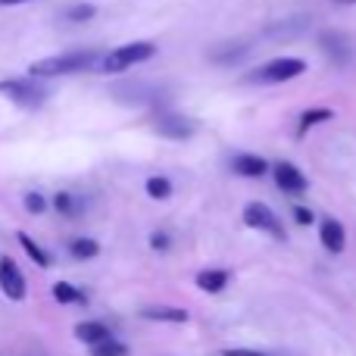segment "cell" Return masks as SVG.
Masks as SVG:
<instances>
[{
  "label": "cell",
  "instance_id": "cell-1",
  "mask_svg": "<svg viewBox=\"0 0 356 356\" xmlns=\"http://www.w3.org/2000/svg\"><path fill=\"white\" fill-rule=\"evenodd\" d=\"M94 63H104L97 50H69V54H56V56H44V60L31 63L29 72L35 79H54V75H72V72H85Z\"/></svg>",
  "mask_w": 356,
  "mask_h": 356
},
{
  "label": "cell",
  "instance_id": "cell-2",
  "mask_svg": "<svg viewBox=\"0 0 356 356\" xmlns=\"http://www.w3.org/2000/svg\"><path fill=\"white\" fill-rule=\"evenodd\" d=\"M303 72H307V60H300V56H282V60H272L266 66L253 69L247 75V81H253V85H282V81H291Z\"/></svg>",
  "mask_w": 356,
  "mask_h": 356
},
{
  "label": "cell",
  "instance_id": "cell-3",
  "mask_svg": "<svg viewBox=\"0 0 356 356\" xmlns=\"http://www.w3.org/2000/svg\"><path fill=\"white\" fill-rule=\"evenodd\" d=\"M0 94H6L13 104L29 106V110H35V106H41L44 100H47V88H44L41 81L35 79V75H22V79H3V81H0Z\"/></svg>",
  "mask_w": 356,
  "mask_h": 356
},
{
  "label": "cell",
  "instance_id": "cell-4",
  "mask_svg": "<svg viewBox=\"0 0 356 356\" xmlns=\"http://www.w3.org/2000/svg\"><path fill=\"white\" fill-rule=\"evenodd\" d=\"M156 54V47L150 41H135V44H125V47H116L113 54L104 56V72L116 75V72H125V69L138 66V63L150 60Z\"/></svg>",
  "mask_w": 356,
  "mask_h": 356
},
{
  "label": "cell",
  "instance_id": "cell-5",
  "mask_svg": "<svg viewBox=\"0 0 356 356\" xmlns=\"http://www.w3.org/2000/svg\"><path fill=\"white\" fill-rule=\"evenodd\" d=\"M244 222L250 228H257V232H266V234H272V238L284 241V225L278 222V216L272 213L266 203H247L244 207Z\"/></svg>",
  "mask_w": 356,
  "mask_h": 356
},
{
  "label": "cell",
  "instance_id": "cell-6",
  "mask_svg": "<svg viewBox=\"0 0 356 356\" xmlns=\"http://www.w3.org/2000/svg\"><path fill=\"white\" fill-rule=\"evenodd\" d=\"M0 291L10 300H22L25 297V275L10 257H0Z\"/></svg>",
  "mask_w": 356,
  "mask_h": 356
},
{
  "label": "cell",
  "instance_id": "cell-7",
  "mask_svg": "<svg viewBox=\"0 0 356 356\" xmlns=\"http://www.w3.org/2000/svg\"><path fill=\"white\" fill-rule=\"evenodd\" d=\"M272 175H275L278 188L288 191V194H303V191H307V175L297 166H291V163H278V166L272 169Z\"/></svg>",
  "mask_w": 356,
  "mask_h": 356
},
{
  "label": "cell",
  "instance_id": "cell-8",
  "mask_svg": "<svg viewBox=\"0 0 356 356\" xmlns=\"http://www.w3.org/2000/svg\"><path fill=\"white\" fill-rule=\"evenodd\" d=\"M319 241H322V247H325L328 253H341L347 247V234H344V225H341L338 219H322L319 222Z\"/></svg>",
  "mask_w": 356,
  "mask_h": 356
},
{
  "label": "cell",
  "instance_id": "cell-9",
  "mask_svg": "<svg viewBox=\"0 0 356 356\" xmlns=\"http://www.w3.org/2000/svg\"><path fill=\"white\" fill-rule=\"evenodd\" d=\"M75 338H79L81 344H88V347H97V344H104V341H113L110 328H106L104 322H94V319L79 322V325H75Z\"/></svg>",
  "mask_w": 356,
  "mask_h": 356
},
{
  "label": "cell",
  "instance_id": "cell-10",
  "mask_svg": "<svg viewBox=\"0 0 356 356\" xmlns=\"http://www.w3.org/2000/svg\"><path fill=\"white\" fill-rule=\"evenodd\" d=\"M156 131L163 138H191L194 135V122H188L184 116H163L156 119Z\"/></svg>",
  "mask_w": 356,
  "mask_h": 356
},
{
  "label": "cell",
  "instance_id": "cell-11",
  "mask_svg": "<svg viewBox=\"0 0 356 356\" xmlns=\"http://www.w3.org/2000/svg\"><path fill=\"white\" fill-rule=\"evenodd\" d=\"M232 166L238 175H247V178H259V175L269 172V163H266L263 156H253V154H238L232 160Z\"/></svg>",
  "mask_w": 356,
  "mask_h": 356
},
{
  "label": "cell",
  "instance_id": "cell-12",
  "mask_svg": "<svg viewBox=\"0 0 356 356\" xmlns=\"http://www.w3.org/2000/svg\"><path fill=\"white\" fill-rule=\"evenodd\" d=\"M225 284H228V272H222V269L197 272V288L207 291V294H219V291H225Z\"/></svg>",
  "mask_w": 356,
  "mask_h": 356
},
{
  "label": "cell",
  "instance_id": "cell-13",
  "mask_svg": "<svg viewBox=\"0 0 356 356\" xmlns=\"http://www.w3.org/2000/svg\"><path fill=\"white\" fill-rule=\"evenodd\" d=\"M141 316L150 322H188V309L181 307H147L141 309Z\"/></svg>",
  "mask_w": 356,
  "mask_h": 356
},
{
  "label": "cell",
  "instance_id": "cell-14",
  "mask_svg": "<svg viewBox=\"0 0 356 356\" xmlns=\"http://www.w3.org/2000/svg\"><path fill=\"white\" fill-rule=\"evenodd\" d=\"M69 253H72L75 259H94L100 253V244L91 238H75L72 244H69Z\"/></svg>",
  "mask_w": 356,
  "mask_h": 356
},
{
  "label": "cell",
  "instance_id": "cell-15",
  "mask_svg": "<svg viewBox=\"0 0 356 356\" xmlns=\"http://www.w3.org/2000/svg\"><path fill=\"white\" fill-rule=\"evenodd\" d=\"M54 300H56V303H63V307H72V303H81L85 297H81V291H79V288H72V284L56 282V284H54Z\"/></svg>",
  "mask_w": 356,
  "mask_h": 356
},
{
  "label": "cell",
  "instance_id": "cell-16",
  "mask_svg": "<svg viewBox=\"0 0 356 356\" xmlns=\"http://www.w3.org/2000/svg\"><path fill=\"white\" fill-rule=\"evenodd\" d=\"M144 188H147V194L154 197V200H166V197H172V181L163 178V175H150Z\"/></svg>",
  "mask_w": 356,
  "mask_h": 356
},
{
  "label": "cell",
  "instance_id": "cell-17",
  "mask_svg": "<svg viewBox=\"0 0 356 356\" xmlns=\"http://www.w3.org/2000/svg\"><path fill=\"white\" fill-rule=\"evenodd\" d=\"M322 44H325V54H332L334 60H347V41L334 31H325L322 35Z\"/></svg>",
  "mask_w": 356,
  "mask_h": 356
},
{
  "label": "cell",
  "instance_id": "cell-18",
  "mask_svg": "<svg viewBox=\"0 0 356 356\" xmlns=\"http://www.w3.org/2000/svg\"><path fill=\"white\" fill-rule=\"evenodd\" d=\"M332 116H334V113H332V110H325V106H322V110H307V113L300 116V135H307V131L313 129V125L328 122Z\"/></svg>",
  "mask_w": 356,
  "mask_h": 356
},
{
  "label": "cell",
  "instance_id": "cell-19",
  "mask_svg": "<svg viewBox=\"0 0 356 356\" xmlns=\"http://www.w3.org/2000/svg\"><path fill=\"white\" fill-rule=\"evenodd\" d=\"M19 244L25 247V253H29V257L35 259L38 266H50V253H47V250H41V247H38L35 241H31V238H29V234H25V232H19Z\"/></svg>",
  "mask_w": 356,
  "mask_h": 356
},
{
  "label": "cell",
  "instance_id": "cell-20",
  "mask_svg": "<svg viewBox=\"0 0 356 356\" xmlns=\"http://www.w3.org/2000/svg\"><path fill=\"white\" fill-rule=\"evenodd\" d=\"M54 207L60 209L63 216H79L81 203H79V197H75V194H66V191H63V194L54 197Z\"/></svg>",
  "mask_w": 356,
  "mask_h": 356
},
{
  "label": "cell",
  "instance_id": "cell-21",
  "mask_svg": "<svg viewBox=\"0 0 356 356\" xmlns=\"http://www.w3.org/2000/svg\"><path fill=\"white\" fill-rule=\"evenodd\" d=\"M91 356H129V347L119 341H104V344L91 347Z\"/></svg>",
  "mask_w": 356,
  "mask_h": 356
},
{
  "label": "cell",
  "instance_id": "cell-22",
  "mask_svg": "<svg viewBox=\"0 0 356 356\" xmlns=\"http://www.w3.org/2000/svg\"><path fill=\"white\" fill-rule=\"evenodd\" d=\"M94 13H97V10H94L91 3H72L66 10V19H69V22H88V19H94Z\"/></svg>",
  "mask_w": 356,
  "mask_h": 356
},
{
  "label": "cell",
  "instance_id": "cell-23",
  "mask_svg": "<svg viewBox=\"0 0 356 356\" xmlns=\"http://www.w3.org/2000/svg\"><path fill=\"white\" fill-rule=\"evenodd\" d=\"M25 209H29L31 216H41L44 209H47V200H44V194H38V191L25 194Z\"/></svg>",
  "mask_w": 356,
  "mask_h": 356
},
{
  "label": "cell",
  "instance_id": "cell-24",
  "mask_svg": "<svg viewBox=\"0 0 356 356\" xmlns=\"http://www.w3.org/2000/svg\"><path fill=\"white\" fill-rule=\"evenodd\" d=\"M222 356H275V353H266V350H253V347H225Z\"/></svg>",
  "mask_w": 356,
  "mask_h": 356
},
{
  "label": "cell",
  "instance_id": "cell-25",
  "mask_svg": "<svg viewBox=\"0 0 356 356\" xmlns=\"http://www.w3.org/2000/svg\"><path fill=\"white\" fill-rule=\"evenodd\" d=\"M169 244H172V241H169L166 232H154V238H150V247H154V250H166Z\"/></svg>",
  "mask_w": 356,
  "mask_h": 356
},
{
  "label": "cell",
  "instance_id": "cell-26",
  "mask_svg": "<svg viewBox=\"0 0 356 356\" xmlns=\"http://www.w3.org/2000/svg\"><path fill=\"white\" fill-rule=\"evenodd\" d=\"M294 219L300 222V225H309V222H313V213H309L307 207H294Z\"/></svg>",
  "mask_w": 356,
  "mask_h": 356
},
{
  "label": "cell",
  "instance_id": "cell-27",
  "mask_svg": "<svg viewBox=\"0 0 356 356\" xmlns=\"http://www.w3.org/2000/svg\"><path fill=\"white\" fill-rule=\"evenodd\" d=\"M16 3H31V0H0V6H16Z\"/></svg>",
  "mask_w": 356,
  "mask_h": 356
},
{
  "label": "cell",
  "instance_id": "cell-28",
  "mask_svg": "<svg viewBox=\"0 0 356 356\" xmlns=\"http://www.w3.org/2000/svg\"><path fill=\"white\" fill-rule=\"evenodd\" d=\"M334 3H341V6H353L356 0H334Z\"/></svg>",
  "mask_w": 356,
  "mask_h": 356
}]
</instances>
